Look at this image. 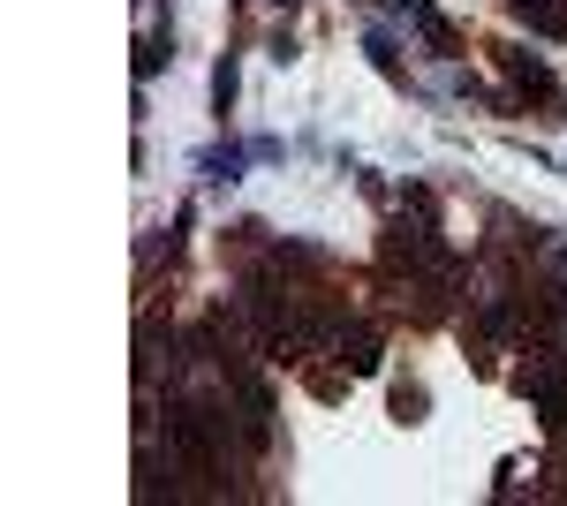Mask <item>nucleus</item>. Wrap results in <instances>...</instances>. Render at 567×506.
<instances>
[{
    "mask_svg": "<svg viewBox=\"0 0 567 506\" xmlns=\"http://www.w3.org/2000/svg\"><path fill=\"white\" fill-rule=\"evenodd\" d=\"M523 393L537 401V409H545V423H567V371H553L545 355H537V363L523 371Z\"/></svg>",
    "mask_w": 567,
    "mask_h": 506,
    "instance_id": "f257e3e1",
    "label": "nucleus"
},
{
    "mask_svg": "<svg viewBox=\"0 0 567 506\" xmlns=\"http://www.w3.org/2000/svg\"><path fill=\"white\" fill-rule=\"evenodd\" d=\"M243 159H250L243 144H227V152H205V182H235V174H243Z\"/></svg>",
    "mask_w": 567,
    "mask_h": 506,
    "instance_id": "20e7f679",
    "label": "nucleus"
},
{
    "mask_svg": "<svg viewBox=\"0 0 567 506\" xmlns=\"http://www.w3.org/2000/svg\"><path fill=\"white\" fill-rule=\"evenodd\" d=\"M529 16V31H545V39H567V0H515Z\"/></svg>",
    "mask_w": 567,
    "mask_h": 506,
    "instance_id": "f03ea898",
    "label": "nucleus"
},
{
    "mask_svg": "<svg viewBox=\"0 0 567 506\" xmlns=\"http://www.w3.org/2000/svg\"><path fill=\"white\" fill-rule=\"evenodd\" d=\"M265 8H296V0H265Z\"/></svg>",
    "mask_w": 567,
    "mask_h": 506,
    "instance_id": "423d86ee",
    "label": "nucleus"
},
{
    "mask_svg": "<svg viewBox=\"0 0 567 506\" xmlns=\"http://www.w3.org/2000/svg\"><path fill=\"white\" fill-rule=\"evenodd\" d=\"M213 106H219V122H227V106H235V53L213 69Z\"/></svg>",
    "mask_w": 567,
    "mask_h": 506,
    "instance_id": "39448f33",
    "label": "nucleus"
},
{
    "mask_svg": "<svg viewBox=\"0 0 567 506\" xmlns=\"http://www.w3.org/2000/svg\"><path fill=\"white\" fill-rule=\"evenodd\" d=\"M167 61H175V39H144V53H136V84H152Z\"/></svg>",
    "mask_w": 567,
    "mask_h": 506,
    "instance_id": "7ed1b4c3",
    "label": "nucleus"
}]
</instances>
